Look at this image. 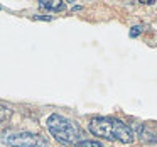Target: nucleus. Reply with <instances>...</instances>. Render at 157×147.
Instances as JSON below:
<instances>
[{
	"instance_id": "39448f33",
	"label": "nucleus",
	"mask_w": 157,
	"mask_h": 147,
	"mask_svg": "<svg viewBox=\"0 0 157 147\" xmlns=\"http://www.w3.org/2000/svg\"><path fill=\"white\" fill-rule=\"evenodd\" d=\"M75 147H105V145L101 142H96V140H81Z\"/></svg>"
},
{
	"instance_id": "423d86ee",
	"label": "nucleus",
	"mask_w": 157,
	"mask_h": 147,
	"mask_svg": "<svg viewBox=\"0 0 157 147\" xmlns=\"http://www.w3.org/2000/svg\"><path fill=\"white\" fill-rule=\"evenodd\" d=\"M12 115V110L9 106H4L0 105V123H4L5 120H9V117Z\"/></svg>"
},
{
	"instance_id": "0eeeda50",
	"label": "nucleus",
	"mask_w": 157,
	"mask_h": 147,
	"mask_svg": "<svg viewBox=\"0 0 157 147\" xmlns=\"http://www.w3.org/2000/svg\"><path fill=\"white\" fill-rule=\"evenodd\" d=\"M142 31H144L142 25H135V27H132V31H130V37H137Z\"/></svg>"
},
{
	"instance_id": "7ed1b4c3",
	"label": "nucleus",
	"mask_w": 157,
	"mask_h": 147,
	"mask_svg": "<svg viewBox=\"0 0 157 147\" xmlns=\"http://www.w3.org/2000/svg\"><path fill=\"white\" fill-rule=\"evenodd\" d=\"M4 142L9 147H49V142L42 135L31 132H5Z\"/></svg>"
},
{
	"instance_id": "f03ea898",
	"label": "nucleus",
	"mask_w": 157,
	"mask_h": 147,
	"mask_svg": "<svg viewBox=\"0 0 157 147\" xmlns=\"http://www.w3.org/2000/svg\"><path fill=\"white\" fill-rule=\"evenodd\" d=\"M46 127L51 132V135L54 137L58 142H61L63 145H73L78 144L81 132H79L78 125L75 122H71L69 118L59 115V113H52L46 120Z\"/></svg>"
},
{
	"instance_id": "6e6552de",
	"label": "nucleus",
	"mask_w": 157,
	"mask_h": 147,
	"mask_svg": "<svg viewBox=\"0 0 157 147\" xmlns=\"http://www.w3.org/2000/svg\"><path fill=\"white\" fill-rule=\"evenodd\" d=\"M34 21H52L51 15H34Z\"/></svg>"
},
{
	"instance_id": "f257e3e1",
	"label": "nucleus",
	"mask_w": 157,
	"mask_h": 147,
	"mask_svg": "<svg viewBox=\"0 0 157 147\" xmlns=\"http://www.w3.org/2000/svg\"><path fill=\"white\" fill-rule=\"evenodd\" d=\"M88 129L93 135L103 137L106 140H115L122 144H132L135 140V133L130 125L115 117H93L88 123Z\"/></svg>"
},
{
	"instance_id": "20e7f679",
	"label": "nucleus",
	"mask_w": 157,
	"mask_h": 147,
	"mask_svg": "<svg viewBox=\"0 0 157 147\" xmlns=\"http://www.w3.org/2000/svg\"><path fill=\"white\" fill-rule=\"evenodd\" d=\"M39 7L41 9H46V10H54V12H59V10H64L66 4L61 2V0H41L39 2Z\"/></svg>"
}]
</instances>
